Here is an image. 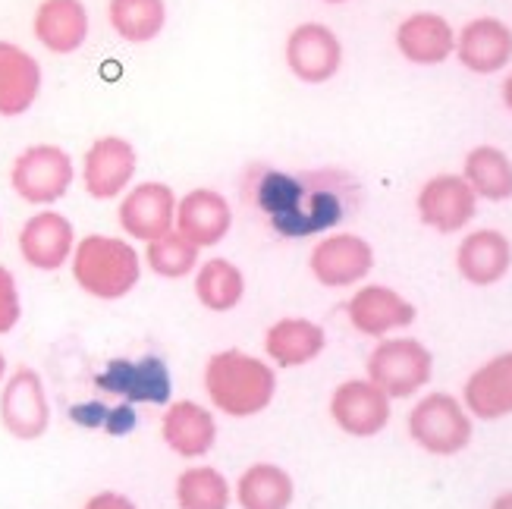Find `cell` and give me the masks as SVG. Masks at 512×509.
Wrapping results in <instances>:
<instances>
[{
  "instance_id": "cell-1",
  "label": "cell",
  "mask_w": 512,
  "mask_h": 509,
  "mask_svg": "<svg viewBox=\"0 0 512 509\" xmlns=\"http://www.w3.org/2000/svg\"><path fill=\"white\" fill-rule=\"evenodd\" d=\"M242 195L274 233L286 239H305L337 230L355 211L359 186L343 170L289 173L255 164L242 180Z\"/></svg>"
},
{
  "instance_id": "cell-2",
  "label": "cell",
  "mask_w": 512,
  "mask_h": 509,
  "mask_svg": "<svg viewBox=\"0 0 512 509\" xmlns=\"http://www.w3.org/2000/svg\"><path fill=\"white\" fill-rule=\"evenodd\" d=\"M202 384L211 409L227 418H255L277 396V368L246 349H220L205 362Z\"/></svg>"
},
{
  "instance_id": "cell-3",
  "label": "cell",
  "mask_w": 512,
  "mask_h": 509,
  "mask_svg": "<svg viewBox=\"0 0 512 509\" xmlns=\"http://www.w3.org/2000/svg\"><path fill=\"white\" fill-rule=\"evenodd\" d=\"M145 261L136 242L110 233H88L70 258L73 283L98 302H120L142 283Z\"/></svg>"
},
{
  "instance_id": "cell-4",
  "label": "cell",
  "mask_w": 512,
  "mask_h": 509,
  "mask_svg": "<svg viewBox=\"0 0 512 509\" xmlns=\"http://www.w3.org/2000/svg\"><path fill=\"white\" fill-rule=\"evenodd\" d=\"M73 183H76V164L70 158V151L51 142L22 148L10 164V186L16 198L35 208L57 205L73 189Z\"/></svg>"
},
{
  "instance_id": "cell-5",
  "label": "cell",
  "mask_w": 512,
  "mask_h": 509,
  "mask_svg": "<svg viewBox=\"0 0 512 509\" xmlns=\"http://www.w3.org/2000/svg\"><path fill=\"white\" fill-rule=\"evenodd\" d=\"M406 428L428 456H459L475 437V418L453 393H428L412 406Z\"/></svg>"
},
{
  "instance_id": "cell-6",
  "label": "cell",
  "mask_w": 512,
  "mask_h": 509,
  "mask_svg": "<svg viewBox=\"0 0 512 509\" xmlns=\"http://www.w3.org/2000/svg\"><path fill=\"white\" fill-rule=\"evenodd\" d=\"M365 371L368 381L381 387L390 400H409L428 387L434 374V356L415 337H384L371 349Z\"/></svg>"
},
{
  "instance_id": "cell-7",
  "label": "cell",
  "mask_w": 512,
  "mask_h": 509,
  "mask_svg": "<svg viewBox=\"0 0 512 509\" xmlns=\"http://www.w3.org/2000/svg\"><path fill=\"white\" fill-rule=\"evenodd\" d=\"M308 271L327 290L362 286L374 271V246L352 230L324 233L308 255Z\"/></svg>"
},
{
  "instance_id": "cell-8",
  "label": "cell",
  "mask_w": 512,
  "mask_h": 509,
  "mask_svg": "<svg viewBox=\"0 0 512 509\" xmlns=\"http://www.w3.org/2000/svg\"><path fill=\"white\" fill-rule=\"evenodd\" d=\"M139 173V151L123 136H101L82 154V189L95 202H120Z\"/></svg>"
},
{
  "instance_id": "cell-9",
  "label": "cell",
  "mask_w": 512,
  "mask_h": 509,
  "mask_svg": "<svg viewBox=\"0 0 512 509\" xmlns=\"http://www.w3.org/2000/svg\"><path fill=\"white\" fill-rule=\"evenodd\" d=\"M51 396L35 368H16L0 384V425L16 440H41L51 428Z\"/></svg>"
},
{
  "instance_id": "cell-10",
  "label": "cell",
  "mask_w": 512,
  "mask_h": 509,
  "mask_svg": "<svg viewBox=\"0 0 512 509\" xmlns=\"http://www.w3.org/2000/svg\"><path fill=\"white\" fill-rule=\"evenodd\" d=\"M76 242L79 236L70 217L60 214L57 208H38L32 217L22 220L16 249H19V258L26 261L32 271L54 274L70 264Z\"/></svg>"
},
{
  "instance_id": "cell-11",
  "label": "cell",
  "mask_w": 512,
  "mask_h": 509,
  "mask_svg": "<svg viewBox=\"0 0 512 509\" xmlns=\"http://www.w3.org/2000/svg\"><path fill=\"white\" fill-rule=\"evenodd\" d=\"M415 211L428 230L453 236L469 230L478 214V195L462 180V173H437L418 189Z\"/></svg>"
},
{
  "instance_id": "cell-12",
  "label": "cell",
  "mask_w": 512,
  "mask_h": 509,
  "mask_svg": "<svg viewBox=\"0 0 512 509\" xmlns=\"http://www.w3.org/2000/svg\"><path fill=\"white\" fill-rule=\"evenodd\" d=\"M176 195L161 180H142L132 183V189L120 198L117 205V224L126 239L148 246L151 239H158L173 230L176 224Z\"/></svg>"
},
{
  "instance_id": "cell-13",
  "label": "cell",
  "mask_w": 512,
  "mask_h": 509,
  "mask_svg": "<svg viewBox=\"0 0 512 509\" xmlns=\"http://www.w3.org/2000/svg\"><path fill=\"white\" fill-rule=\"evenodd\" d=\"M286 70L305 85H324L340 73L343 41L324 22H299L283 44Z\"/></svg>"
},
{
  "instance_id": "cell-14",
  "label": "cell",
  "mask_w": 512,
  "mask_h": 509,
  "mask_svg": "<svg viewBox=\"0 0 512 509\" xmlns=\"http://www.w3.org/2000/svg\"><path fill=\"white\" fill-rule=\"evenodd\" d=\"M98 390L117 396L129 406H167L170 403V368L158 356L110 359L95 374Z\"/></svg>"
},
{
  "instance_id": "cell-15",
  "label": "cell",
  "mask_w": 512,
  "mask_h": 509,
  "mask_svg": "<svg viewBox=\"0 0 512 509\" xmlns=\"http://www.w3.org/2000/svg\"><path fill=\"white\" fill-rule=\"evenodd\" d=\"M393 400L368 378H349L330 393V418L349 437H377L393 415Z\"/></svg>"
},
{
  "instance_id": "cell-16",
  "label": "cell",
  "mask_w": 512,
  "mask_h": 509,
  "mask_svg": "<svg viewBox=\"0 0 512 509\" xmlns=\"http://www.w3.org/2000/svg\"><path fill=\"white\" fill-rule=\"evenodd\" d=\"M346 318L352 330H359L362 337L384 340L393 337V330H406L415 324L418 312L415 305L384 283H362L346 302Z\"/></svg>"
},
{
  "instance_id": "cell-17",
  "label": "cell",
  "mask_w": 512,
  "mask_h": 509,
  "mask_svg": "<svg viewBox=\"0 0 512 509\" xmlns=\"http://www.w3.org/2000/svg\"><path fill=\"white\" fill-rule=\"evenodd\" d=\"M176 233H183L195 249H217L233 230V205L224 192L198 186L176 202Z\"/></svg>"
},
{
  "instance_id": "cell-18",
  "label": "cell",
  "mask_w": 512,
  "mask_h": 509,
  "mask_svg": "<svg viewBox=\"0 0 512 509\" xmlns=\"http://www.w3.org/2000/svg\"><path fill=\"white\" fill-rule=\"evenodd\" d=\"M161 440L173 456L195 462L217 447V415L195 400H173L161 415Z\"/></svg>"
},
{
  "instance_id": "cell-19",
  "label": "cell",
  "mask_w": 512,
  "mask_h": 509,
  "mask_svg": "<svg viewBox=\"0 0 512 509\" xmlns=\"http://www.w3.org/2000/svg\"><path fill=\"white\" fill-rule=\"evenodd\" d=\"M456 60L475 76L503 73L512 60V29L497 16L469 19L456 32Z\"/></svg>"
},
{
  "instance_id": "cell-20",
  "label": "cell",
  "mask_w": 512,
  "mask_h": 509,
  "mask_svg": "<svg viewBox=\"0 0 512 509\" xmlns=\"http://www.w3.org/2000/svg\"><path fill=\"white\" fill-rule=\"evenodd\" d=\"M462 406L478 422H500L512 415V349L478 365L462 387Z\"/></svg>"
},
{
  "instance_id": "cell-21",
  "label": "cell",
  "mask_w": 512,
  "mask_h": 509,
  "mask_svg": "<svg viewBox=\"0 0 512 509\" xmlns=\"http://www.w3.org/2000/svg\"><path fill=\"white\" fill-rule=\"evenodd\" d=\"M396 51L415 66H440L456 54V29L447 16L418 10L396 26Z\"/></svg>"
},
{
  "instance_id": "cell-22",
  "label": "cell",
  "mask_w": 512,
  "mask_h": 509,
  "mask_svg": "<svg viewBox=\"0 0 512 509\" xmlns=\"http://www.w3.org/2000/svg\"><path fill=\"white\" fill-rule=\"evenodd\" d=\"M512 268V242L494 227L469 230L456 246V271L472 286H497Z\"/></svg>"
},
{
  "instance_id": "cell-23",
  "label": "cell",
  "mask_w": 512,
  "mask_h": 509,
  "mask_svg": "<svg viewBox=\"0 0 512 509\" xmlns=\"http://www.w3.org/2000/svg\"><path fill=\"white\" fill-rule=\"evenodd\" d=\"M92 19L82 0H41L32 16V35L48 54L70 57L88 41Z\"/></svg>"
},
{
  "instance_id": "cell-24",
  "label": "cell",
  "mask_w": 512,
  "mask_h": 509,
  "mask_svg": "<svg viewBox=\"0 0 512 509\" xmlns=\"http://www.w3.org/2000/svg\"><path fill=\"white\" fill-rule=\"evenodd\" d=\"M327 349V334L318 321L289 315L264 330V356L274 368H305Z\"/></svg>"
},
{
  "instance_id": "cell-25",
  "label": "cell",
  "mask_w": 512,
  "mask_h": 509,
  "mask_svg": "<svg viewBox=\"0 0 512 509\" xmlns=\"http://www.w3.org/2000/svg\"><path fill=\"white\" fill-rule=\"evenodd\" d=\"M41 63L16 41L0 38V117H22L41 95Z\"/></svg>"
},
{
  "instance_id": "cell-26",
  "label": "cell",
  "mask_w": 512,
  "mask_h": 509,
  "mask_svg": "<svg viewBox=\"0 0 512 509\" xmlns=\"http://www.w3.org/2000/svg\"><path fill=\"white\" fill-rule=\"evenodd\" d=\"M192 290L202 308L214 315H227L236 312L246 299V274L233 261L224 255H211L205 261H198V268L192 274Z\"/></svg>"
},
{
  "instance_id": "cell-27",
  "label": "cell",
  "mask_w": 512,
  "mask_h": 509,
  "mask_svg": "<svg viewBox=\"0 0 512 509\" xmlns=\"http://www.w3.org/2000/svg\"><path fill=\"white\" fill-rule=\"evenodd\" d=\"M239 509H289L296 500V481L277 462H252L233 484Z\"/></svg>"
},
{
  "instance_id": "cell-28",
  "label": "cell",
  "mask_w": 512,
  "mask_h": 509,
  "mask_svg": "<svg viewBox=\"0 0 512 509\" xmlns=\"http://www.w3.org/2000/svg\"><path fill=\"white\" fill-rule=\"evenodd\" d=\"M462 180L478 195V202H509L512 198V161L497 145H475L462 161Z\"/></svg>"
},
{
  "instance_id": "cell-29",
  "label": "cell",
  "mask_w": 512,
  "mask_h": 509,
  "mask_svg": "<svg viewBox=\"0 0 512 509\" xmlns=\"http://www.w3.org/2000/svg\"><path fill=\"white\" fill-rule=\"evenodd\" d=\"M173 500L180 509H230L233 484L224 472L208 466V462H192V466L176 475Z\"/></svg>"
},
{
  "instance_id": "cell-30",
  "label": "cell",
  "mask_w": 512,
  "mask_h": 509,
  "mask_svg": "<svg viewBox=\"0 0 512 509\" xmlns=\"http://www.w3.org/2000/svg\"><path fill=\"white\" fill-rule=\"evenodd\" d=\"M107 22L126 44H148L167 29V0H107Z\"/></svg>"
},
{
  "instance_id": "cell-31",
  "label": "cell",
  "mask_w": 512,
  "mask_h": 509,
  "mask_svg": "<svg viewBox=\"0 0 512 509\" xmlns=\"http://www.w3.org/2000/svg\"><path fill=\"white\" fill-rule=\"evenodd\" d=\"M145 268L161 277V280H186L195 274L198 261H202V249H195L183 233H164L158 239H151L142 252Z\"/></svg>"
},
{
  "instance_id": "cell-32",
  "label": "cell",
  "mask_w": 512,
  "mask_h": 509,
  "mask_svg": "<svg viewBox=\"0 0 512 509\" xmlns=\"http://www.w3.org/2000/svg\"><path fill=\"white\" fill-rule=\"evenodd\" d=\"M22 321V293L13 271L0 264V337H7Z\"/></svg>"
},
{
  "instance_id": "cell-33",
  "label": "cell",
  "mask_w": 512,
  "mask_h": 509,
  "mask_svg": "<svg viewBox=\"0 0 512 509\" xmlns=\"http://www.w3.org/2000/svg\"><path fill=\"white\" fill-rule=\"evenodd\" d=\"M107 412H110V406H104V403H76L70 415L76 425H82L88 431H98L107 422Z\"/></svg>"
},
{
  "instance_id": "cell-34",
  "label": "cell",
  "mask_w": 512,
  "mask_h": 509,
  "mask_svg": "<svg viewBox=\"0 0 512 509\" xmlns=\"http://www.w3.org/2000/svg\"><path fill=\"white\" fill-rule=\"evenodd\" d=\"M79 509H139V506L123 491H98V494L88 497Z\"/></svg>"
},
{
  "instance_id": "cell-35",
  "label": "cell",
  "mask_w": 512,
  "mask_h": 509,
  "mask_svg": "<svg viewBox=\"0 0 512 509\" xmlns=\"http://www.w3.org/2000/svg\"><path fill=\"white\" fill-rule=\"evenodd\" d=\"M500 98H503L506 110L512 114V73H506V79H503V85H500Z\"/></svg>"
},
{
  "instance_id": "cell-36",
  "label": "cell",
  "mask_w": 512,
  "mask_h": 509,
  "mask_svg": "<svg viewBox=\"0 0 512 509\" xmlns=\"http://www.w3.org/2000/svg\"><path fill=\"white\" fill-rule=\"evenodd\" d=\"M491 509H512V491L497 494V497H494V503H491Z\"/></svg>"
},
{
  "instance_id": "cell-37",
  "label": "cell",
  "mask_w": 512,
  "mask_h": 509,
  "mask_svg": "<svg viewBox=\"0 0 512 509\" xmlns=\"http://www.w3.org/2000/svg\"><path fill=\"white\" fill-rule=\"evenodd\" d=\"M7 374H10V365H7V356H4V349H0V384L7 381Z\"/></svg>"
},
{
  "instance_id": "cell-38",
  "label": "cell",
  "mask_w": 512,
  "mask_h": 509,
  "mask_svg": "<svg viewBox=\"0 0 512 509\" xmlns=\"http://www.w3.org/2000/svg\"><path fill=\"white\" fill-rule=\"evenodd\" d=\"M324 4H349V0H324Z\"/></svg>"
}]
</instances>
